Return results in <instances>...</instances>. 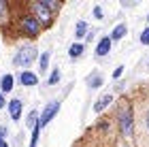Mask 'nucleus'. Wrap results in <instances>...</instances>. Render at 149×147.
<instances>
[{"label": "nucleus", "instance_id": "nucleus-1", "mask_svg": "<svg viewBox=\"0 0 149 147\" xmlns=\"http://www.w3.org/2000/svg\"><path fill=\"white\" fill-rule=\"evenodd\" d=\"M36 58H38V47L34 43H24V45H19L15 49V53H13V66H17L19 70L30 68V66L36 62Z\"/></svg>", "mask_w": 149, "mask_h": 147}, {"label": "nucleus", "instance_id": "nucleus-2", "mask_svg": "<svg viewBox=\"0 0 149 147\" xmlns=\"http://www.w3.org/2000/svg\"><path fill=\"white\" fill-rule=\"evenodd\" d=\"M19 30H22V34L28 36V38H38L40 32H43V26H40V22L34 15L24 13V15H19Z\"/></svg>", "mask_w": 149, "mask_h": 147}, {"label": "nucleus", "instance_id": "nucleus-3", "mask_svg": "<svg viewBox=\"0 0 149 147\" xmlns=\"http://www.w3.org/2000/svg\"><path fill=\"white\" fill-rule=\"evenodd\" d=\"M60 109H62V100H60V98L49 100V102L40 109V113H38V124H40V128H47V126L56 119V115L60 113Z\"/></svg>", "mask_w": 149, "mask_h": 147}, {"label": "nucleus", "instance_id": "nucleus-4", "mask_svg": "<svg viewBox=\"0 0 149 147\" xmlns=\"http://www.w3.org/2000/svg\"><path fill=\"white\" fill-rule=\"evenodd\" d=\"M28 6H30V11H28V13H30V15H34L38 22H40L43 30H47V28H51V26H53V15H56V13H51L49 9H47V6L34 2V0H30Z\"/></svg>", "mask_w": 149, "mask_h": 147}, {"label": "nucleus", "instance_id": "nucleus-5", "mask_svg": "<svg viewBox=\"0 0 149 147\" xmlns=\"http://www.w3.org/2000/svg\"><path fill=\"white\" fill-rule=\"evenodd\" d=\"M117 122H119V130H121V137H132V130H134V117H132V107L126 105L121 107L119 113H117Z\"/></svg>", "mask_w": 149, "mask_h": 147}, {"label": "nucleus", "instance_id": "nucleus-6", "mask_svg": "<svg viewBox=\"0 0 149 147\" xmlns=\"http://www.w3.org/2000/svg\"><path fill=\"white\" fill-rule=\"evenodd\" d=\"M6 111H9L11 122H19L24 115V100L22 98H11L6 100Z\"/></svg>", "mask_w": 149, "mask_h": 147}, {"label": "nucleus", "instance_id": "nucleus-7", "mask_svg": "<svg viewBox=\"0 0 149 147\" xmlns=\"http://www.w3.org/2000/svg\"><path fill=\"white\" fill-rule=\"evenodd\" d=\"M15 79L19 81V85H24V88H34V85H38V72L30 70V68H22Z\"/></svg>", "mask_w": 149, "mask_h": 147}, {"label": "nucleus", "instance_id": "nucleus-8", "mask_svg": "<svg viewBox=\"0 0 149 147\" xmlns=\"http://www.w3.org/2000/svg\"><path fill=\"white\" fill-rule=\"evenodd\" d=\"M15 88V75L13 72H2L0 75V92L2 94H11Z\"/></svg>", "mask_w": 149, "mask_h": 147}, {"label": "nucleus", "instance_id": "nucleus-9", "mask_svg": "<svg viewBox=\"0 0 149 147\" xmlns=\"http://www.w3.org/2000/svg\"><path fill=\"white\" fill-rule=\"evenodd\" d=\"M49 62H51V51H40L38 58H36V64H38V72L40 77L45 75V72H49Z\"/></svg>", "mask_w": 149, "mask_h": 147}, {"label": "nucleus", "instance_id": "nucleus-10", "mask_svg": "<svg viewBox=\"0 0 149 147\" xmlns=\"http://www.w3.org/2000/svg\"><path fill=\"white\" fill-rule=\"evenodd\" d=\"M111 47H113V41H111V36H102V38L98 41V45H96V56H98V58H104V56H109Z\"/></svg>", "mask_w": 149, "mask_h": 147}, {"label": "nucleus", "instance_id": "nucleus-11", "mask_svg": "<svg viewBox=\"0 0 149 147\" xmlns=\"http://www.w3.org/2000/svg\"><path fill=\"white\" fill-rule=\"evenodd\" d=\"M111 102H113V96H111V94H102L96 102H94V113H102Z\"/></svg>", "mask_w": 149, "mask_h": 147}, {"label": "nucleus", "instance_id": "nucleus-12", "mask_svg": "<svg viewBox=\"0 0 149 147\" xmlns=\"http://www.w3.org/2000/svg\"><path fill=\"white\" fill-rule=\"evenodd\" d=\"M85 81H87V88H90V90H98L100 85L104 83V77L100 75V72H92V75L85 79Z\"/></svg>", "mask_w": 149, "mask_h": 147}, {"label": "nucleus", "instance_id": "nucleus-13", "mask_svg": "<svg viewBox=\"0 0 149 147\" xmlns=\"http://www.w3.org/2000/svg\"><path fill=\"white\" fill-rule=\"evenodd\" d=\"M90 32V26H87L85 19H79L74 24V38H85V34Z\"/></svg>", "mask_w": 149, "mask_h": 147}, {"label": "nucleus", "instance_id": "nucleus-14", "mask_svg": "<svg viewBox=\"0 0 149 147\" xmlns=\"http://www.w3.org/2000/svg\"><path fill=\"white\" fill-rule=\"evenodd\" d=\"M83 51H85L83 43H72L70 47H68V58L70 60H79L81 56H83Z\"/></svg>", "mask_w": 149, "mask_h": 147}, {"label": "nucleus", "instance_id": "nucleus-15", "mask_svg": "<svg viewBox=\"0 0 149 147\" xmlns=\"http://www.w3.org/2000/svg\"><path fill=\"white\" fill-rule=\"evenodd\" d=\"M126 34H128V26L126 24H117L113 28V32H111V41H121Z\"/></svg>", "mask_w": 149, "mask_h": 147}, {"label": "nucleus", "instance_id": "nucleus-16", "mask_svg": "<svg viewBox=\"0 0 149 147\" xmlns=\"http://www.w3.org/2000/svg\"><path fill=\"white\" fill-rule=\"evenodd\" d=\"M49 77H47V85L49 88H56V85L60 83V79H62V70L60 68H49Z\"/></svg>", "mask_w": 149, "mask_h": 147}, {"label": "nucleus", "instance_id": "nucleus-17", "mask_svg": "<svg viewBox=\"0 0 149 147\" xmlns=\"http://www.w3.org/2000/svg\"><path fill=\"white\" fill-rule=\"evenodd\" d=\"M34 2L47 6V9H49L51 13H58L60 9H62V0H34Z\"/></svg>", "mask_w": 149, "mask_h": 147}, {"label": "nucleus", "instance_id": "nucleus-18", "mask_svg": "<svg viewBox=\"0 0 149 147\" xmlns=\"http://www.w3.org/2000/svg\"><path fill=\"white\" fill-rule=\"evenodd\" d=\"M30 130H32V134H30V147H38V139H40V130H43V128H40V124L36 122Z\"/></svg>", "mask_w": 149, "mask_h": 147}, {"label": "nucleus", "instance_id": "nucleus-19", "mask_svg": "<svg viewBox=\"0 0 149 147\" xmlns=\"http://www.w3.org/2000/svg\"><path fill=\"white\" fill-rule=\"evenodd\" d=\"M9 22V0H0V26Z\"/></svg>", "mask_w": 149, "mask_h": 147}, {"label": "nucleus", "instance_id": "nucleus-20", "mask_svg": "<svg viewBox=\"0 0 149 147\" xmlns=\"http://www.w3.org/2000/svg\"><path fill=\"white\" fill-rule=\"evenodd\" d=\"M36 122H38V111H36V109H32V111L28 113V115H26V119H24V124L28 126V128H32V126H34Z\"/></svg>", "mask_w": 149, "mask_h": 147}, {"label": "nucleus", "instance_id": "nucleus-21", "mask_svg": "<svg viewBox=\"0 0 149 147\" xmlns=\"http://www.w3.org/2000/svg\"><path fill=\"white\" fill-rule=\"evenodd\" d=\"M141 43H143V45H149V28H145L143 32H141Z\"/></svg>", "mask_w": 149, "mask_h": 147}, {"label": "nucleus", "instance_id": "nucleus-22", "mask_svg": "<svg viewBox=\"0 0 149 147\" xmlns=\"http://www.w3.org/2000/svg\"><path fill=\"white\" fill-rule=\"evenodd\" d=\"M94 17H96V19H102V17H104V13H102L100 6H94Z\"/></svg>", "mask_w": 149, "mask_h": 147}, {"label": "nucleus", "instance_id": "nucleus-23", "mask_svg": "<svg viewBox=\"0 0 149 147\" xmlns=\"http://www.w3.org/2000/svg\"><path fill=\"white\" fill-rule=\"evenodd\" d=\"M6 137H9V128L4 124H0V139H6Z\"/></svg>", "mask_w": 149, "mask_h": 147}, {"label": "nucleus", "instance_id": "nucleus-24", "mask_svg": "<svg viewBox=\"0 0 149 147\" xmlns=\"http://www.w3.org/2000/svg\"><path fill=\"white\" fill-rule=\"evenodd\" d=\"M121 75H124V66H117V68L113 70V79H119Z\"/></svg>", "mask_w": 149, "mask_h": 147}, {"label": "nucleus", "instance_id": "nucleus-25", "mask_svg": "<svg viewBox=\"0 0 149 147\" xmlns=\"http://www.w3.org/2000/svg\"><path fill=\"white\" fill-rule=\"evenodd\" d=\"M2 109H6V94L0 92V111H2Z\"/></svg>", "mask_w": 149, "mask_h": 147}, {"label": "nucleus", "instance_id": "nucleus-26", "mask_svg": "<svg viewBox=\"0 0 149 147\" xmlns=\"http://www.w3.org/2000/svg\"><path fill=\"white\" fill-rule=\"evenodd\" d=\"M0 147H11V145H9V141H6V139H0Z\"/></svg>", "mask_w": 149, "mask_h": 147}, {"label": "nucleus", "instance_id": "nucleus-27", "mask_svg": "<svg viewBox=\"0 0 149 147\" xmlns=\"http://www.w3.org/2000/svg\"><path fill=\"white\" fill-rule=\"evenodd\" d=\"M147 128H149V111H147Z\"/></svg>", "mask_w": 149, "mask_h": 147}, {"label": "nucleus", "instance_id": "nucleus-28", "mask_svg": "<svg viewBox=\"0 0 149 147\" xmlns=\"http://www.w3.org/2000/svg\"><path fill=\"white\" fill-rule=\"evenodd\" d=\"M134 2H141V0H134Z\"/></svg>", "mask_w": 149, "mask_h": 147}, {"label": "nucleus", "instance_id": "nucleus-29", "mask_svg": "<svg viewBox=\"0 0 149 147\" xmlns=\"http://www.w3.org/2000/svg\"><path fill=\"white\" fill-rule=\"evenodd\" d=\"M147 22H149V15H147Z\"/></svg>", "mask_w": 149, "mask_h": 147}]
</instances>
